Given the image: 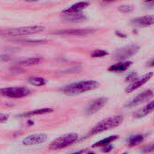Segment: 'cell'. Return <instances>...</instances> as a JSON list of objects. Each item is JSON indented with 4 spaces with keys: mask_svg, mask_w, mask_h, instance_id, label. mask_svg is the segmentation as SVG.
Listing matches in <instances>:
<instances>
[{
    "mask_svg": "<svg viewBox=\"0 0 154 154\" xmlns=\"http://www.w3.org/2000/svg\"><path fill=\"white\" fill-rule=\"evenodd\" d=\"M99 86L100 84L95 80H83L65 86L62 89V91L65 95L74 96V95H79L84 92L96 89L99 88Z\"/></svg>",
    "mask_w": 154,
    "mask_h": 154,
    "instance_id": "cell-1",
    "label": "cell"
},
{
    "mask_svg": "<svg viewBox=\"0 0 154 154\" xmlns=\"http://www.w3.org/2000/svg\"><path fill=\"white\" fill-rule=\"evenodd\" d=\"M123 122V116H111L108 118H105L103 120H102L101 122H99L89 133L88 135H94V134H98L106 131H110L113 130L116 127H118L119 125H121Z\"/></svg>",
    "mask_w": 154,
    "mask_h": 154,
    "instance_id": "cell-2",
    "label": "cell"
},
{
    "mask_svg": "<svg viewBox=\"0 0 154 154\" xmlns=\"http://www.w3.org/2000/svg\"><path fill=\"white\" fill-rule=\"evenodd\" d=\"M78 140V134L75 133H69L65 134L55 140H54L49 144V150L51 151H57L64 148H66L73 143H74Z\"/></svg>",
    "mask_w": 154,
    "mask_h": 154,
    "instance_id": "cell-3",
    "label": "cell"
},
{
    "mask_svg": "<svg viewBox=\"0 0 154 154\" xmlns=\"http://www.w3.org/2000/svg\"><path fill=\"white\" fill-rule=\"evenodd\" d=\"M44 30V27L42 25H30V26H23V27L8 29L0 33L5 34L8 36H23V35L35 34L40 32H43Z\"/></svg>",
    "mask_w": 154,
    "mask_h": 154,
    "instance_id": "cell-4",
    "label": "cell"
},
{
    "mask_svg": "<svg viewBox=\"0 0 154 154\" xmlns=\"http://www.w3.org/2000/svg\"><path fill=\"white\" fill-rule=\"evenodd\" d=\"M30 89L25 87H9L0 88V95L9 98H22L29 96Z\"/></svg>",
    "mask_w": 154,
    "mask_h": 154,
    "instance_id": "cell-5",
    "label": "cell"
},
{
    "mask_svg": "<svg viewBox=\"0 0 154 154\" xmlns=\"http://www.w3.org/2000/svg\"><path fill=\"white\" fill-rule=\"evenodd\" d=\"M140 50V46L137 44H131L125 47H123L121 49H118L113 55V59L115 60H118L120 62L124 61L125 60L129 59L130 57L136 54Z\"/></svg>",
    "mask_w": 154,
    "mask_h": 154,
    "instance_id": "cell-6",
    "label": "cell"
},
{
    "mask_svg": "<svg viewBox=\"0 0 154 154\" xmlns=\"http://www.w3.org/2000/svg\"><path fill=\"white\" fill-rule=\"evenodd\" d=\"M95 31H96L95 29H92V28H79V29H66V30L54 31L52 33L57 35H65V36H84L93 33Z\"/></svg>",
    "mask_w": 154,
    "mask_h": 154,
    "instance_id": "cell-7",
    "label": "cell"
},
{
    "mask_svg": "<svg viewBox=\"0 0 154 154\" xmlns=\"http://www.w3.org/2000/svg\"><path fill=\"white\" fill-rule=\"evenodd\" d=\"M48 136L45 134H34L31 135H28L25 137L22 140V144L25 146H30V145H36V144H41L46 142Z\"/></svg>",
    "mask_w": 154,
    "mask_h": 154,
    "instance_id": "cell-8",
    "label": "cell"
},
{
    "mask_svg": "<svg viewBox=\"0 0 154 154\" xmlns=\"http://www.w3.org/2000/svg\"><path fill=\"white\" fill-rule=\"evenodd\" d=\"M154 92L152 89H147L142 93H140L138 96H136L129 104H127L128 107H133V106H139L143 103H145L147 101H149L150 99H152L153 97Z\"/></svg>",
    "mask_w": 154,
    "mask_h": 154,
    "instance_id": "cell-9",
    "label": "cell"
},
{
    "mask_svg": "<svg viewBox=\"0 0 154 154\" xmlns=\"http://www.w3.org/2000/svg\"><path fill=\"white\" fill-rule=\"evenodd\" d=\"M152 77H153V73H152V72H149V73L143 75V77L136 79L133 82H132V83L127 87V88L125 89V92H126V93H131V92H133V91H134V90L143 87L144 84H146Z\"/></svg>",
    "mask_w": 154,
    "mask_h": 154,
    "instance_id": "cell-10",
    "label": "cell"
},
{
    "mask_svg": "<svg viewBox=\"0 0 154 154\" xmlns=\"http://www.w3.org/2000/svg\"><path fill=\"white\" fill-rule=\"evenodd\" d=\"M107 102H108V98L107 97H99V98L93 99L87 106V107H86V114L93 115V114L98 112L99 110H101L107 104Z\"/></svg>",
    "mask_w": 154,
    "mask_h": 154,
    "instance_id": "cell-11",
    "label": "cell"
},
{
    "mask_svg": "<svg viewBox=\"0 0 154 154\" xmlns=\"http://www.w3.org/2000/svg\"><path fill=\"white\" fill-rule=\"evenodd\" d=\"M131 23L137 27H148L154 24V15H144L133 18Z\"/></svg>",
    "mask_w": 154,
    "mask_h": 154,
    "instance_id": "cell-12",
    "label": "cell"
},
{
    "mask_svg": "<svg viewBox=\"0 0 154 154\" xmlns=\"http://www.w3.org/2000/svg\"><path fill=\"white\" fill-rule=\"evenodd\" d=\"M90 5V2L84 1V2H78L68 7L67 9L64 10L62 12V14H77V13H82L84 9L88 7Z\"/></svg>",
    "mask_w": 154,
    "mask_h": 154,
    "instance_id": "cell-13",
    "label": "cell"
},
{
    "mask_svg": "<svg viewBox=\"0 0 154 154\" xmlns=\"http://www.w3.org/2000/svg\"><path fill=\"white\" fill-rule=\"evenodd\" d=\"M131 65H133V61L125 60V61H122V62L112 65L111 67H109L108 70L111 72H123L127 70L131 67Z\"/></svg>",
    "mask_w": 154,
    "mask_h": 154,
    "instance_id": "cell-14",
    "label": "cell"
},
{
    "mask_svg": "<svg viewBox=\"0 0 154 154\" xmlns=\"http://www.w3.org/2000/svg\"><path fill=\"white\" fill-rule=\"evenodd\" d=\"M51 112H53V108L44 107V108H39V109H36V110L25 112V113H24V114L19 115L18 117L24 118V117H31V116H42V115L49 114V113H51Z\"/></svg>",
    "mask_w": 154,
    "mask_h": 154,
    "instance_id": "cell-15",
    "label": "cell"
},
{
    "mask_svg": "<svg viewBox=\"0 0 154 154\" xmlns=\"http://www.w3.org/2000/svg\"><path fill=\"white\" fill-rule=\"evenodd\" d=\"M152 111H154V100L150 102L148 105H146L143 109L137 111L136 113H134V117L136 118H142L146 116L147 115H149L150 113H152Z\"/></svg>",
    "mask_w": 154,
    "mask_h": 154,
    "instance_id": "cell-16",
    "label": "cell"
},
{
    "mask_svg": "<svg viewBox=\"0 0 154 154\" xmlns=\"http://www.w3.org/2000/svg\"><path fill=\"white\" fill-rule=\"evenodd\" d=\"M64 19L67 22H81L85 20L86 17L83 13H77V14H64Z\"/></svg>",
    "mask_w": 154,
    "mask_h": 154,
    "instance_id": "cell-17",
    "label": "cell"
},
{
    "mask_svg": "<svg viewBox=\"0 0 154 154\" xmlns=\"http://www.w3.org/2000/svg\"><path fill=\"white\" fill-rule=\"evenodd\" d=\"M42 57H31V58H27L25 60H22L20 61H18L17 65L20 66H33V65H36L38 63H40L42 61Z\"/></svg>",
    "mask_w": 154,
    "mask_h": 154,
    "instance_id": "cell-18",
    "label": "cell"
},
{
    "mask_svg": "<svg viewBox=\"0 0 154 154\" xmlns=\"http://www.w3.org/2000/svg\"><path fill=\"white\" fill-rule=\"evenodd\" d=\"M144 139H145V135L144 134H135V135H132L128 139V145L130 147L137 146V145L141 144L144 141Z\"/></svg>",
    "mask_w": 154,
    "mask_h": 154,
    "instance_id": "cell-19",
    "label": "cell"
},
{
    "mask_svg": "<svg viewBox=\"0 0 154 154\" xmlns=\"http://www.w3.org/2000/svg\"><path fill=\"white\" fill-rule=\"evenodd\" d=\"M118 139V135H112V136H109V137H106L97 143H95L93 145V148H97V147H103L104 145H107V144H111L113 141L117 140Z\"/></svg>",
    "mask_w": 154,
    "mask_h": 154,
    "instance_id": "cell-20",
    "label": "cell"
},
{
    "mask_svg": "<svg viewBox=\"0 0 154 154\" xmlns=\"http://www.w3.org/2000/svg\"><path fill=\"white\" fill-rule=\"evenodd\" d=\"M28 83H30L31 85L33 86H35V87H42L44 85L46 84V80L44 79V78H40V77H32V78H29L27 79Z\"/></svg>",
    "mask_w": 154,
    "mask_h": 154,
    "instance_id": "cell-21",
    "label": "cell"
},
{
    "mask_svg": "<svg viewBox=\"0 0 154 154\" xmlns=\"http://www.w3.org/2000/svg\"><path fill=\"white\" fill-rule=\"evenodd\" d=\"M106 55H108V52L103 50H95L91 53V56L93 58H101V57H104Z\"/></svg>",
    "mask_w": 154,
    "mask_h": 154,
    "instance_id": "cell-22",
    "label": "cell"
},
{
    "mask_svg": "<svg viewBox=\"0 0 154 154\" xmlns=\"http://www.w3.org/2000/svg\"><path fill=\"white\" fill-rule=\"evenodd\" d=\"M119 11H121L122 13H131L134 10L133 6V5H120L119 6Z\"/></svg>",
    "mask_w": 154,
    "mask_h": 154,
    "instance_id": "cell-23",
    "label": "cell"
},
{
    "mask_svg": "<svg viewBox=\"0 0 154 154\" xmlns=\"http://www.w3.org/2000/svg\"><path fill=\"white\" fill-rule=\"evenodd\" d=\"M144 153H150V152H154V143L145 145L144 147L142 148L141 150Z\"/></svg>",
    "mask_w": 154,
    "mask_h": 154,
    "instance_id": "cell-24",
    "label": "cell"
},
{
    "mask_svg": "<svg viewBox=\"0 0 154 154\" xmlns=\"http://www.w3.org/2000/svg\"><path fill=\"white\" fill-rule=\"evenodd\" d=\"M136 79H137V74L135 72H132L126 77V81H133V82Z\"/></svg>",
    "mask_w": 154,
    "mask_h": 154,
    "instance_id": "cell-25",
    "label": "cell"
},
{
    "mask_svg": "<svg viewBox=\"0 0 154 154\" xmlns=\"http://www.w3.org/2000/svg\"><path fill=\"white\" fill-rule=\"evenodd\" d=\"M23 42H31V43H44L46 42L45 40H23Z\"/></svg>",
    "mask_w": 154,
    "mask_h": 154,
    "instance_id": "cell-26",
    "label": "cell"
},
{
    "mask_svg": "<svg viewBox=\"0 0 154 154\" xmlns=\"http://www.w3.org/2000/svg\"><path fill=\"white\" fill-rule=\"evenodd\" d=\"M113 149V146L112 144H107L102 147V152H110Z\"/></svg>",
    "mask_w": 154,
    "mask_h": 154,
    "instance_id": "cell-27",
    "label": "cell"
},
{
    "mask_svg": "<svg viewBox=\"0 0 154 154\" xmlns=\"http://www.w3.org/2000/svg\"><path fill=\"white\" fill-rule=\"evenodd\" d=\"M115 34H116L117 36L121 37V38H126V37H127V35H126L124 32H121V31H116V32H115Z\"/></svg>",
    "mask_w": 154,
    "mask_h": 154,
    "instance_id": "cell-28",
    "label": "cell"
},
{
    "mask_svg": "<svg viewBox=\"0 0 154 154\" xmlns=\"http://www.w3.org/2000/svg\"><path fill=\"white\" fill-rule=\"evenodd\" d=\"M144 4H145L148 7H154V1H145Z\"/></svg>",
    "mask_w": 154,
    "mask_h": 154,
    "instance_id": "cell-29",
    "label": "cell"
},
{
    "mask_svg": "<svg viewBox=\"0 0 154 154\" xmlns=\"http://www.w3.org/2000/svg\"><path fill=\"white\" fill-rule=\"evenodd\" d=\"M10 58L5 56V55H0V61H6V60H9Z\"/></svg>",
    "mask_w": 154,
    "mask_h": 154,
    "instance_id": "cell-30",
    "label": "cell"
},
{
    "mask_svg": "<svg viewBox=\"0 0 154 154\" xmlns=\"http://www.w3.org/2000/svg\"><path fill=\"white\" fill-rule=\"evenodd\" d=\"M147 66H148V67H152V68H154V58L152 60H151L147 63Z\"/></svg>",
    "mask_w": 154,
    "mask_h": 154,
    "instance_id": "cell-31",
    "label": "cell"
},
{
    "mask_svg": "<svg viewBox=\"0 0 154 154\" xmlns=\"http://www.w3.org/2000/svg\"><path fill=\"white\" fill-rule=\"evenodd\" d=\"M83 152H84V151H79V152H74V153L71 154H82L83 153Z\"/></svg>",
    "mask_w": 154,
    "mask_h": 154,
    "instance_id": "cell-32",
    "label": "cell"
},
{
    "mask_svg": "<svg viewBox=\"0 0 154 154\" xmlns=\"http://www.w3.org/2000/svg\"><path fill=\"white\" fill-rule=\"evenodd\" d=\"M88 154H94V153H93V152H89Z\"/></svg>",
    "mask_w": 154,
    "mask_h": 154,
    "instance_id": "cell-33",
    "label": "cell"
},
{
    "mask_svg": "<svg viewBox=\"0 0 154 154\" xmlns=\"http://www.w3.org/2000/svg\"><path fill=\"white\" fill-rule=\"evenodd\" d=\"M123 154H127V153H123Z\"/></svg>",
    "mask_w": 154,
    "mask_h": 154,
    "instance_id": "cell-34",
    "label": "cell"
}]
</instances>
